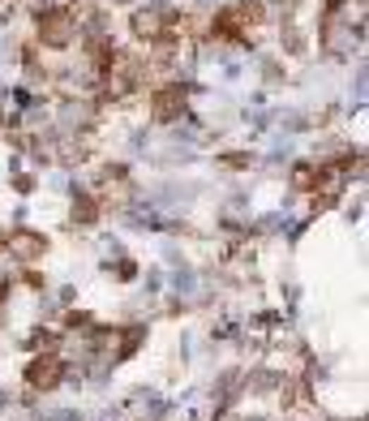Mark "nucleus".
Returning <instances> with one entry per match:
<instances>
[{
  "instance_id": "obj_1",
  "label": "nucleus",
  "mask_w": 369,
  "mask_h": 421,
  "mask_svg": "<svg viewBox=\"0 0 369 421\" xmlns=\"http://www.w3.org/2000/svg\"><path fill=\"white\" fill-rule=\"evenodd\" d=\"M9 245L18 249V258H39V254H43V241H39V237H30V232L9 237Z\"/></svg>"
}]
</instances>
